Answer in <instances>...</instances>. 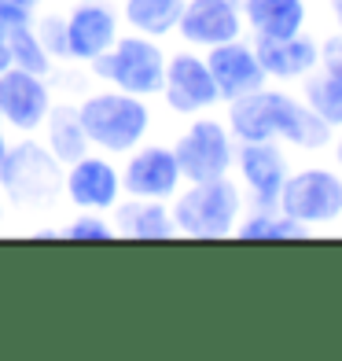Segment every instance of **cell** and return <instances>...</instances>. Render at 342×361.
Here are the masks:
<instances>
[{"label": "cell", "instance_id": "obj_26", "mask_svg": "<svg viewBox=\"0 0 342 361\" xmlns=\"http://www.w3.org/2000/svg\"><path fill=\"white\" fill-rule=\"evenodd\" d=\"M320 71L342 78V34L324 37V44H320Z\"/></svg>", "mask_w": 342, "mask_h": 361}, {"label": "cell", "instance_id": "obj_29", "mask_svg": "<svg viewBox=\"0 0 342 361\" xmlns=\"http://www.w3.org/2000/svg\"><path fill=\"white\" fill-rule=\"evenodd\" d=\"M11 67V52H8V44H4V37H0V74H4Z\"/></svg>", "mask_w": 342, "mask_h": 361}, {"label": "cell", "instance_id": "obj_28", "mask_svg": "<svg viewBox=\"0 0 342 361\" xmlns=\"http://www.w3.org/2000/svg\"><path fill=\"white\" fill-rule=\"evenodd\" d=\"M11 4H23V8H30V11H41V8H48V4H56V0H11Z\"/></svg>", "mask_w": 342, "mask_h": 361}, {"label": "cell", "instance_id": "obj_1", "mask_svg": "<svg viewBox=\"0 0 342 361\" xmlns=\"http://www.w3.org/2000/svg\"><path fill=\"white\" fill-rule=\"evenodd\" d=\"M77 118L85 126V137L92 152L103 155H129L137 144L151 137L155 114L144 96L122 92V89H89L77 100Z\"/></svg>", "mask_w": 342, "mask_h": 361}, {"label": "cell", "instance_id": "obj_11", "mask_svg": "<svg viewBox=\"0 0 342 361\" xmlns=\"http://www.w3.org/2000/svg\"><path fill=\"white\" fill-rule=\"evenodd\" d=\"M122 166L114 162V155L89 152L77 162H70L63 170V200L74 210H100L110 214L122 203Z\"/></svg>", "mask_w": 342, "mask_h": 361}, {"label": "cell", "instance_id": "obj_7", "mask_svg": "<svg viewBox=\"0 0 342 361\" xmlns=\"http://www.w3.org/2000/svg\"><path fill=\"white\" fill-rule=\"evenodd\" d=\"M162 104L177 118H195V114H206L221 104L214 74L206 67V56L199 48H177L166 59V78H162Z\"/></svg>", "mask_w": 342, "mask_h": 361}, {"label": "cell", "instance_id": "obj_30", "mask_svg": "<svg viewBox=\"0 0 342 361\" xmlns=\"http://www.w3.org/2000/svg\"><path fill=\"white\" fill-rule=\"evenodd\" d=\"M331 19H335L338 34H342V0H331Z\"/></svg>", "mask_w": 342, "mask_h": 361}, {"label": "cell", "instance_id": "obj_17", "mask_svg": "<svg viewBox=\"0 0 342 361\" xmlns=\"http://www.w3.org/2000/svg\"><path fill=\"white\" fill-rule=\"evenodd\" d=\"M110 221H114V233L125 240H173L177 236L170 203H162V200L122 195V203L110 210Z\"/></svg>", "mask_w": 342, "mask_h": 361}, {"label": "cell", "instance_id": "obj_23", "mask_svg": "<svg viewBox=\"0 0 342 361\" xmlns=\"http://www.w3.org/2000/svg\"><path fill=\"white\" fill-rule=\"evenodd\" d=\"M4 44H8V52H11V67L34 71V74H44V78L56 74V59L48 56V48L41 44L34 26H23V30H15V34H8Z\"/></svg>", "mask_w": 342, "mask_h": 361}, {"label": "cell", "instance_id": "obj_8", "mask_svg": "<svg viewBox=\"0 0 342 361\" xmlns=\"http://www.w3.org/2000/svg\"><path fill=\"white\" fill-rule=\"evenodd\" d=\"M52 107H56L52 78L19 67H8L0 74V118L15 137H37Z\"/></svg>", "mask_w": 342, "mask_h": 361}, {"label": "cell", "instance_id": "obj_13", "mask_svg": "<svg viewBox=\"0 0 342 361\" xmlns=\"http://www.w3.org/2000/svg\"><path fill=\"white\" fill-rule=\"evenodd\" d=\"M243 8L239 0H184L181 23H177V37L188 48H206L224 44L243 37Z\"/></svg>", "mask_w": 342, "mask_h": 361}, {"label": "cell", "instance_id": "obj_31", "mask_svg": "<svg viewBox=\"0 0 342 361\" xmlns=\"http://www.w3.org/2000/svg\"><path fill=\"white\" fill-rule=\"evenodd\" d=\"M8 200H4V195H0V233H4V225H8Z\"/></svg>", "mask_w": 342, "mask_h": 361}, {"label": "cell", "instance_id": "obj_24", "mask_svg": "<svg viewBox=\"0 0 342 361\" xmlns=\"http://www.w3.org/2000/svg\"><path fill=\"white\" fill-rule=\"evenodd\" d=\"M34 30H37L41 44L48 48V56L56 63H67V19H63V11L41 8L37 19H34Z\"/></svg>", "mask_w": 342, "mask_h": 361}, {"label": "cell", "instance_id": "obj_14", "mask_svg": "<svg viewBox=\"0 0 342 361\" xmlns=\"http://www.w3.org/2000/svg\"><path fill=\"white\" fill-rule=\"evenodd\" d=\"M203 56H206L210 74H214V85H217L221 104L239 100V96L258 92V89H265V85H269V78H265V71H262V63H258L254 44H247L243 37L206 48Z\"/></svg>", "mask_w": 342, "mask_h": 361}, {"label": "cell", "instance_id": "obj_27", "mask_svg": "<svg viewBox=\"0 0 342 361\" xmlns=\"http://www.w3.org/2000/svg\"><path fill=\"white\" fill-rule=\"evenodd\" d=\"M8 147H11V129L4 126V118H0V162H4V155H8Z\"/></svg>", "mask_w": 342, "mask_h": 361}, {"label": "cell", "instance_id": "obj_20", "mask_svg": "<svg viewBox=\"0 0 342 361\" xmlns=\"http://www.w3.org/2000/svg\"><path fill=\"white\" fill-rule=\"evenodd\" d=\"M118 11H122V26H129L133 34L162 41L177 34L184 0H118Z\"/></svg>", "mask_w": 342, "mask_h": 361}, {"label": "cell", "instance_id": "obj_4", "mask_svg": "<svg viewBox=\"0 0 342 361\" xmlns=\"http://www.w3.org/2000/svg\"><path fill=\"white\" fill-rule=\"evenodd\" d=\"M166 59L170 52L162 48L158 37H144V34H122L107 52L89 67L96 81H103L110 89L133 92V96H158L162 92V78H166Z\"/></svg>", "mask_w": 342, "mask_h": 361}, {"label": "cell", "instance_id": "obj_9", "mask_svg": "<svg viewBox=\"0 0 342 361\" xmlns=\"http://www.w3.org/2000/svg\"><path fill=\"white\" fill-rule=\"evenodd\" d=\"M63 19H67V63L92 67L122 37V11L110 0H74Z\"/></svg>", "mask_w": 342, "mask_h": 361}, {"label": "cell", "instance_id": "obj_16", "mask_svg": "<svg viewBox=\"0 0 342 361\" xmlns=\"http://www.w3.org/2000/svg\"><path fill=\"white\" fill-rule=\"evenodd\" d=\"M272 122H276V140L302 147V152H320V147L331 144V126L305 100H298V96H291L284 89H276Z\"/></svg>", "mask_w": 342, "mask_h": 361}, {"label": "cell", "instance_id": "obj_3", "mask_svg": "<svg viewBox=\"0 0 342 361\" xmlns=\"http://www.w3.org/2000/svg\"><path fill=\"white\" fill-rule=\"evenodd\" d=\"M243 210H247L243 188L232 180V173L214 180H184V188L170 200L177 236H191V240L236 236Z\"/></svg>", "mask_w": 342, "mask_h": 361}, {"label": "cell", "instance_id": "obj_5", "mask_svg": "<svg viewBox=\"0 0 342 361\" xmlns=\"http://www.w3.org/2000/svg\"><path fill=\"white\" fill-rule=\"evenodd\" d=\"M173 155L181 162L184 180H214L228 177L236 166V137L228 122L214 114H195L173 140Z\"/></svg>", "mask_w": 342, "mask_h": 361}, {"label": "cell", "instance_id": "obj_22", "mask_svg": "<svg viewBox=\"0 0 342 361\" xmlns=\"http://www.w3.org/2000/svg\"><path fill=\"white\" fill-rule=\"evenodd\" d=\"M302 100L313 107L331 129L342 126V78L317 67L309 78H302Z\"/></svg>", "mask_w": 342, "mask_h": 361}, {"label": "cell", "instance_id": "obj_25", "mask_svg": "<svg viewBox=\"0 0 342 361\" xmlns=\"http://www.w3.org/2000/svg\"><path fill=\"white\" fill-rule=\"evenodd\" d=\"M59 236L67 240H114V221L110 214H100V210H77V214L59 228Z\"/></svg>", "mask_w": 342, "mask_h": 361}, {"label": "cell", "instance_id": "obj_21", "mask_svg": "<svg viewBox=\"0 0 342 361\" xmlns=\"http://www.w3.org/2000/svg\"><path fill=\"white\" fill-rule=\"evenodd\" d=\"M305 233L309 228L291 221L280 207H251V210H243V218L236 225L239 240H298Z\"/></svg>", "mask_w": 342, "mask_h": 361}, {"label": "cell", "instance_id": "obj_10", "mask_svg": "<svg viewBox=\"0 0 342 361\" xmlns=\"http://www.w3.org/2000/svg\"><path fill=\"white\" fill-rule=\"evenodd\" d=\"M184 188L181 162L173 155V144H137L122 162V192L133 200H162L170 203Z\"/></svg>", "mask_w": 342, "mask_h": 361}, {"label": "cell", "instance_id": "obj_2", "mask_svg": "<svg viewBox=\"0 0 342 361\" xmlns=\"http://www.w3.org/2000/svg\"><path fill=\"white\" fill-rule=\"evenodd\" d=\"M63 170L67 166L48 152L41 137H19L0 162V195L15 210L44 214L63 200Z\"/></svg>", "mask_w": 342, "mask_h": 361}, {"label": "cell", "instance_id": "obj_18", "mask_svg": "<svg viewBox=\"0 0 342 361\" xmlns=\"http://www.w3.org/2000/svg\"><path fill=\"white\" fill-rule=\"evenodd\" d=\"M243 8V26L262 37H295L305 30V0H239Z\"/></svg>", "mask_w": 342, "mask_h": 361}, {"label": "cell", "instance_id": "obj_15", "mask_svg": "<svg viewBox=\"0 0 342 361\" xmlns=\"http://www.w3.org/2000/svg\"><path fill=\"white\" fill-rule=\"evenodd\" d=\"M254 52H258V63L269 81H302L309 78L317 67H320V44L305 34H295V37H262L254 41Z\"/></svg>", "mask_w": 342, "mask_h": 361}, {"label": "cell", "instance_id": "obj_32", "mask_svg": "<svg viewBox=\"0 0 342 361\" xmlns=\"http://www.w3.org/2000/svg\"><path fill=\"white\" fill-rule=\"evenodd\" d=\"M335 162H338V166H342V137L335 140Z\"/></svg>", "mask_w": 342, "mask_h": 361}, {"label": "cell", "instance_id": "obj_12", "mask_svg": "<svg viewBox=\"0 0 342 361\" xmlns=\"http://www.w3.org/2000/svg\"><path fill=\"white\" fill-rule=\"evenodd\" d=\"M239 188L251 200V207H276L287 180V155L280 152V140H254L236 144V166Z\"/></svg>", "mask_w": 342, "mask_h": 361}, {"label": "cell", "instance_id": "obj_19", "mask_svg": "<svg viewBox=\"0 0 342 361\" xmlns=\"http://www.w3.org/2000/svg\"><path fill=\"white\" fill-rule=\"evenodd\" d=\"M37 137L44 140V147L63 162V166H70V162H77L81 155L92 152V144L85 137V126L77 118V100H63V104L56 100V107L48 111V118H44Z\"/></svg>", "mask_w": 342, "mask_h": 361}, {"label": "cell", "instance_id": "obj_6", "mask_svg": "<svg viewBox=\"0 0 342 361\" xmlns=\"http://www.w3.org/2000/svg\"><path fill=\"white\" fill-rule=\"evenodd\" d=\"M276 207L291 221L309 228V233L324 228V225H335V221H342V177L328 166L295 170V173H287Z\"/></svg>", "mask_w": 342, "mask_h": 361}]
</instances>
